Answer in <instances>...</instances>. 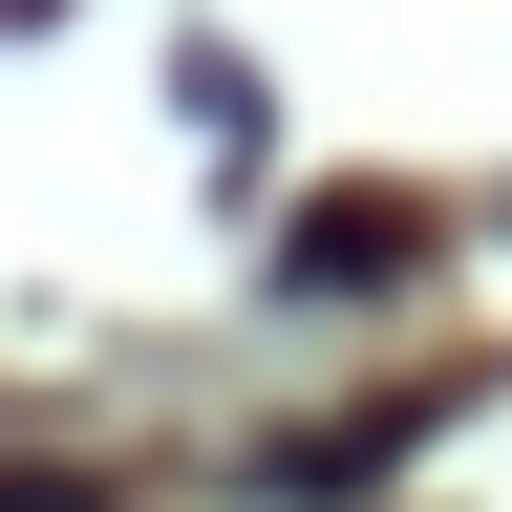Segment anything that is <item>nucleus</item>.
<instances>
[{"mask_svg":"<svg viewBox=\"0 0 512 512\" xmlns=\"http://www.w3.org/2000/svg\"><path fill=\"white\" fill-rule=\"evenodd\" d=\"M0 512H86V470H0Z\"/></svg>","mask_w":512,"mask_h":512,"instance_id":"nucleus-1","label":"nucleus"}]
</instances>
